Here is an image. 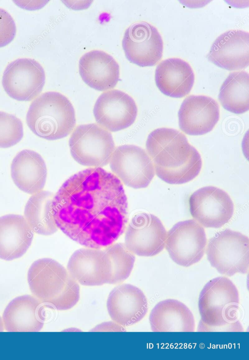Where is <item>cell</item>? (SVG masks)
Listing matches in <instances>:
<instances>
[{"label":"cell","instance_id":"24","mask_svg":"<svg viewBox=\"0 0 249 360\" xmlns=\"http://www.w3.org/2000/svg\"><path fill=\"white\" fill-rule=\"evenodd\" d=\"M149 322L153 332H194L195 328L190 310L174 299L158 303L150 313Z\"/></svg>","mask_w":249,"mask_h":360},{"label":"cell","instance_id":"22","mask_svg":"<svg viewBox=\"0 0 249 360\" xmlns=\"http://www.w3.org/2000/svg\"><path fill=\"white\" fill-rule=\"evenodd\" d=\"M34 234L24 217H0V259L12 261L22 256L31 245Z\"/></svg>","mask_w":249,"mask_h":360},{"label":"cell","instance_id":"17","mask_svg":"<svg viewBox=\"0 0 249 360\" xmlns=\"http://www.w3.org/2000/svg\"><path fill=\"white\" fill-rule=\"evenodd\" d=\"M107 306L114 322L127 326L140 322L145 316L148 310V302L140 289L124 284L117 286L111 291Z\"/></svg>","mask_w":249,"mask_h":360},{"label":"cell","instance_id":"4","mask_svg":"<svg viewBox=\"0 0 249 360\" xmlns=\"http://www.w3.org/2000/svg\"><path fill=\"white\" fill-rule=\"evenodd\" d=\"M26 122L32 132L41 138L61 139L69 134L75 126L74 109L63 95L56 92H45L31 104Z\"/></svg>","mask_w":249,"mask_h":360},{"label":"cell","instance_id":"21","mask_svg":"<svg viewBox=\"0 0 249 360\" xmlns=\"http://www.w3.org/2000/svg\"><path fill=\"white\" fill-rule=\"evenodd\" d=\"M11 174L16 186L22 191L34 194L42 190L47 170L42 156L33 150L25 149L14 158Z\"/></svg>","mask_w":249,"mask_h":360},{"label":"cell","instance_id":"2","mask_svg":"<svg viewBox=\"0 0 249 360\" xmlns=\"http://www.w3.org/2000/svg\"><path fill=\"white\" fill-rule=\"evenodd\" d=\"M239 292L231 281L225 277L210 280L199 295L201 319L197 331H243L239 319Z\"/></svg>","mask_w":249,"mask_h":360},{"label":"cell","instance_id":"9","mask_svg":"<svg viewBox=\"0 0 249 360\" xmlns=\"http://www.w3.org/2000/svg\"><path fill=\"white\" fill-rule=\"evenodd\" d=\"M109 165L113 174L124 184L134 189L147 187L155 174L153 161L148 153L134 145L116 148Z\"/></svg>","mask_w":249,"mask_h":360},{"label":"cell","instance_id":"11","mask_svg":"<svg viewBox=\"0 0 249 360\" xmlns=\"http://www.w3.org/2000/svg\"><path fill=\"white\" fill-rule=\"evenodd\" d=\"M45 82L42 66L36 60L29 58L16 59L4 71L2 85L7 94L18 100L28 101L41 92Z\"/></svg>","mask_w":249,"mask_h":360},{"label":"cell","instance_id":"30","mask_svg":"<svg viewBox=\"0 0 249 360\" xmlns=\"http://www.w3.org/2000/svg\"><path fill=\"white\" fill-rule=\"evenodd\" d=\"M4 330V325L2 320L0 316V332H2Z\"/></svg>","mask_w":249,"mask_h":360},{"label":"cell","instance_id":"25","mask_svg":"<svg viewBox=\"0 0 249 360\" xmlns=\"http://www.w3.org/2000/svg\"><path fill=\"white\" fill-rule=\"evenodd\" d=\"M53 194L41 190L32 195L26 203L24 218L32 231L42 235H50L57 230L53 209Z\"/></svg>","mask_w":249,"mask_h":360},{"label":"cell","instance_id":"28","mask_svg":"<svg viewBox=\"0 0 249 360\" xmlns=\"http://www.w3.org/2000/svg\"><path fill=\"white\" fill-rule=\"evenodd\" d=\"M23 136V127L15 115L0 111V148H7L18 144Z\"/></svg>","mask_w":249,"mask_h":360},{"label":"cell","instance_id":"12","mask_svg":"<svg viewBox=\"0 0 249 360\" xmlns=\"http://www.w3.org/2000/svg\"><path fill=\"white\" fill-rule=\"evenodd\" d=\"M163 44L157 28L145 21L135 22L129 26L122 41L127 59L141 67L153 66L161 59Z\"/></svg>","mask_w":249,"mask_h":360},{"label":"cell","instance_id":"10","mask_svg":"<svg viewBox=\"0 0 249 360\" xmlns=\"http://www.w3.org/2000/svg\"><path fill=\"white\" fill-rule=\"evenodd\" d=\"M190 213L200 225L219 228L232 218L234 206L230 195L223 189L206 186L195 191L189 199Z\"/></svg>","mask_w":249,"mask_h":360},{"label":"cell","instance_id":"27","mask_svg":"<svg viewBox=\"0 0 249 360\" xmlns=\"http://www.w3.org/2000/svg\"><path fill=\"white\" fill-rule=\"evenodd\" d=\"M104 249L109 261L108 284H116L126 280L130 275L135 262L134 254L124 243L112 244Z\"/></svg>","mask_w":249,"mask_h":360},{"label":"cell","instance_id":"7","mask_svg":"<svg viewBox=\"0 0 249 360\" xmlns=\"http://www.w3.org/2000/svg\"><path fill=\"white\" fill-rule=\"evenodd\" d=\"M69 144L71 155L77 163L95 168L107 165L115 150L110 133L94 123L78 125Z\"/></svg>","mask_w":249,"mask_h":360},{"label":"cell","instance_id":"13","mask_svg":"<svg viewBox=\"0 0 249 360\" xmlns=\"http://www.w3.org/2000/svg\"><path fill=\"white\" fill-rule=\"evenodd\" d=\"M167 231L155 215L141 212L134 215L128 225L124 244L134 254L153 256L165 247Z\"/></svg>","mask_w":249,"mask_h":360},{"label":"cell","instance_id":"29","mask_svg":"<svg viewBox=\"0 0 249 360\" xmlns=\"http://www.w3.org/2000/svg\"><path fill=\"white\" fill-rule=\"evenodd\" d=\"M16 33V26L13 18L7 11L0 8V47L10 43Z\"/></svg>","mask_w":249,"mask_h":360},{"label":"cell","instance_id":"1","mask_svg":"<svg viewBox=\"0 0 249 360\" xmlns=\"http://www.w3.org/2000/svg\"><path fill=\"white\" fill-rule=\"evenodd\" d=\"M53 209L57 228L89 248L113 244L128 220L122 182L101 167L86 169L68 179L53 195Z\"/></svg>","mask_w":249,"mask_h":360},{"label":"cell","instance_id":"6","mask_svg":"<svg viewBox=\"0 0 249 360\" xmlns=\"http://www.w3.org/2000/svg\"><path fill=\"white\" fill-rule=\"evenodd\" d=\"M211 265L229 276L246 274L249 268V239L240 232L226 229L209 239L206 250Z\"/></svg>","mask_w":249,"mask_h":360},{"label":"cell","instance_id":"16","mask_svg":"<svg viewBox=\"0 0 249 360\" xmlns=\"http://www.w3.org/2000/svg\"><path fill=\"white\" fill-rule=\"evenodd\" d=\"M209 61L230 71L242 70L249 64V33L231 30L218 37L207 55Z\"/></svg>","mask_w":249,"mask_h":360},{"label":"cell","instance_id":"26","mask_svg":"<svg viewBox=\"0 0 249 360\" xmlns=\"http://www.w3.org/2000/svg\"><path fill=\"white\" fill-rule=\"evenodd\" d=\"M249 76L245 71L231 73L221 86L219 100L226 110L241 114L249 109Z\"/></svg>","mask_w":249,"mask_h":360},{"label":"cell","instance_id":"5","mask_svg":"<svg viewBox=\"0 0 249 360\" xmlns=\"http://www.w3.org/2000/svg\"><path fill=\"white\" fill-rule=\"evenodd\" d=\"M157 175L170 184L193 180L202 167L201 156L183 135L156 150L149 155Z\"/></svg>","mask_w":249,"mask_h":360},{"label":"cell","instance_id":"14","mask_svg":"<svg viewBox=\"0 0 249 360\" xmlns=\"http://www.w3.org/2000/svg\"><path fill=\"white\" fill-rule=\"evenodd\" d=\"M97 123L108 131L125 129L135 122L138 109L134 100L122 91L110 90L102 93L93 108Z\"/></svg>","mask_w":249,"mask_h":360},{"label":"cell","instance_id":"3","mask_svg":"<svg viewBox=\"0 0 249 360\" xmlns=\"http://www.w3.org/2000/svg\"><path fill=\"white\" fill-rule=\"evenodd\" d=\"M27 280L36 298L57 310L71 309L79 300L78 284L63 266L52 259L35 261L28 270Z\"/></svg>","mask_w":249,"mask_h":360},{"label":"cell","instance_id":"23","mask_svg":"<svg viewBox=\"0 0 249 360\" xmlns=\"http://www.w3.org/2000/svg\"><path fill=\"white\" fill-rule=\"evenodd\" d=\"M195 75L190 64L179 58H169L160 62L155 71V82L164 95L181 98L191 91Z\"/></svg>","mask_w":249,"mask_h":360},{"label":"cell","instance_id":"19","mask_svg":"<svg viewBox=\"0 0 249 360\" xmlns=\"http://www.w3.org/2000/svg\"><path fill=\"white\" fill-rule=\"evenodd\" d=\"M79 71L83 80L98 91L110 90L117 84L120 68L115 59L108 54L94 50L80 58Z\"/></svg>","mask_w":249,"mask_h":360},{"label":"cell","instance_id":"15","mask_svg":"<svg viewBox=\"0 0 249 360\" xmlns=\"http://www.w3.org/2000/svg\"><path fill=\"white\" fill-rule=\"evenodd\" d=\"M178 116L179 128L184 133L204 134L213 129L219 119V105L210 96L192 95L182 102Z\"/></svg>","mask_w":249,"mask_h":360},{"label":"cell","instance_id":"18","mask_svg":"<svg viewBox=\"0 0 249 360\" xmlns=\"http://www.w3.org/2000/svg\"><path fill=\"white\" fill-rule=\"evenodd\" d=\"M67 270L81 284L101 285L108 284L109 261L106 252L99 248H81L71 256Z\"/></svg>","mask_w":249,"mask_h":360},{"label":"cell","instance_id":"8","mask_svg":"<svg viewBox=\"0 0 249 360\" xmlns=\"http://www.w3.org/2000/svg\"><path fill=\"white\" fill-rule=\"evenodd\" d=\"M207 240L204 228L194 219L176 223L167 234L165 246L177 264L190 266L203 257Z\"/></svg>","mask_w":249,"mask_h":360},{"label":"cell","instance_id":"20","mask_svg":"<svg viewBox=\"0 0 249 360\" xmlns=\"http://www.w3.org/2000/svg\"><path fill=\"white\" fill-rule=\"evenodd\" d=\"M36 298L29 295L18 297L7 305L2 321L8 332H38L44 322V307Z\"/></svg>","mask_w":249,"mask_h":360}]
</instances>
